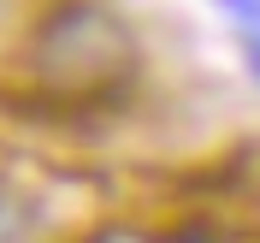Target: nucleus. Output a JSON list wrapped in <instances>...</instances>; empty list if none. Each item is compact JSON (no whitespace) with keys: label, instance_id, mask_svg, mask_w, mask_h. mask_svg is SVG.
I'll return each instance as SVG.
<instances>
[{"label":"nucleus","instance_id":"2","mask_svg":"<svg viewBox=\"0 0 260 243\" xmlns=\"http://www.w3.org/2000/svg\"><path fill=\"white\" fill-rule=\"evenodd\" d=\"M213 6H219L243 36H260V0H213Z\"/></svg>","mask_w":260,"mask_h":243},{"label":"nucleus","instance_id":"3","mask_svg":"<svg viewBox=\"0 0 260 243\" xmlns=\"http://www.w3.org/2000/svg\"><path fill=\"white\" fill-rule=\"evenodd\" d=\"M248 71H254V83H260V36H248Z\"/></svg>","mask_w":260,"mask_h":243},{"label":"nucleus","instance_id":"1","mask_svg":"<svg viewBox=\"0 0 260 243\" xmlns=\"http://www.w3.org/2000/svg\"><path fill=\"white\" fill-rule=\"evenodd\" d=\"M24 65L42 95L65 107H101L136 83L142 42L130 18L107 0H53L24 42Z\"/></svg>","mask_w":260,"mask_h":243}]
</instances>
